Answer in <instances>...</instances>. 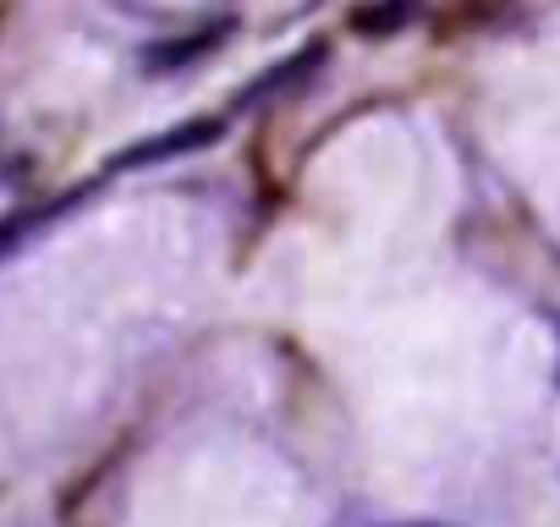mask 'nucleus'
Masks as SVG:
<instances>
[{
  "label": "nucleus",
  "instance_id": "obj_1",
  "mask_svg": "<svg viewBox=\"0 0 560 527\" xmlns=\"http://www.w3.org/2000/svg\"><path fill=\"white\" fill-rule=\"evenodd\" d=\"M214 138H220V121H192V127H176V132H165V138H154V143H143V149H127L116 165H149V160H165V154L203 149V143H214Z\"/></svg>",
  "mask_w": 560,
  "mask_h": 527
}]
</instances>
